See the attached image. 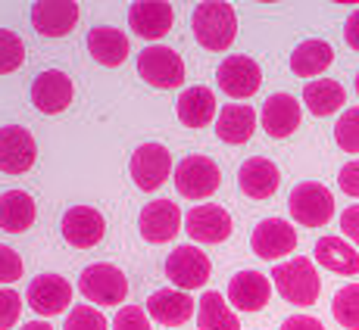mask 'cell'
I'll return each instance as SVG.
<instances>
[{
  "instance_id": "cell-10",
  "label": "cell",
  "mask_w": 359,
  "mask_h": 330,
  "mask_svg": "<svg viewBox=\"0 0 359 330\" xmlns=\"http://www.w3.org/2000/svg\"><path fill=\"white\" fill-rule=\"evenodd\" d=\"M38 162V143L29 128L4 125L0 128V171L4 175H25Z\"/></svg>"
},
{
  "instance_id": "cell-9",
  "label": "cell",
  "mask_w": 359,
  "mask_h": 330,
  "mask_svg": "<svg viewBox=\"0 0 359 330\" xmlns=\"http://www.w3.org/2000/svg\"><path fill=\"white\" fill-rule=\"evenodd\" d=\"M75 97V85L63 69H44L34 75L32 81V103L38 113L44 115H57L69 109V103Z\"/></svg>"
},
{
  "instance_id": "cell-26",
  "label": "cell",
  "mask_w": 359,
  "mask_h": 330,
  "mask_svg": "<svg viewBox=\"0 0 359 330\" xmlns=\"http://www.w3.org/2000/svg\"><path fill=\"white\" fill-rule=\"evenodd\" d=\"M34 199L25 190H6L0 194V231L6 234H22L34 224Z\"/></svg>"
},
{
  "instance_id": "cell-14",
  "label": "cell",
  "mask_w": 359,
  "mask_h": 330,
  "mask_svg": "<svg viewBox=\"0 0 359 330\" xmlns=\"http://www.w3.org/2000/svg\"><path fill=\"white\" fill-rule=\"evenodd\" d=\"M184 231L194 243H225L231 237V215L216 203L194 206L184 215Z\"/></svg>"
},
{
  "instance_id": "cell-32",
  "label": "cell",
  "mask_w": 359,
  "mask_h": 330,
  "mask_svg": "<svg viewBox=\"0 0 359 330\" xmlns=\"http://www.w3.org/2000/svg\"><path fill=\"white\" fill-rule=\"evenodd\" d=\"M25 63V44L16 31L0 29V75H10Z\"/></svg>"
},
{
  "instance_id": "cell-33",
  "label": "cell",
  "mask_w": 359,
  "mask_h": 330,
  "mask_svg": "<svg viewBox=\"0 0 359 330\" xmlns=\"http://www.w3.org/2000/svg\"><path fill=\"white\" fill-rule=\"evenodd\" d=\"M334 141L344 153H359V106L344 109V115L334 122Z\"/></svg>"
},
{
  "instance_id": "cell-21",
  "label": "cell",
  "mask_w": 359,
  "mask_h": 330,
  "mask_svg": "<svg viewBox=\"0 0 359 330\" xmlns=\"http://www.w3.org/2000/svg\"><path fill=\"white\" fill-rule=\"evenodd\" d=\"M272 299V284L259 271H238L229 280V302L238 312H262Z\"/></svg>"
},
{
  "instance_id": "cell-1",
  "label": "cell",
  "mask_w": 359,
  "mask_h": 330,
  "mask_svg": "<svg viewBox=\"0 0 359 330\" xmlns=\"http://www.w3.org/2000/svg\"><path fill=\"white\" fill-rule=\"evenodd\" d=\"M191 29H194V38L203 50L222 53V50H229L234 44V38H238V13H234L231 3L206 0V3L194 6Z\"/></svg>"
},
{
  "instance_id": "cell-20",
  "label": "cell",
  "mask_w": 359,
  "mask_h": 330,
  "mask_svg": "<svg viewBox=\"0 0 359 330\" xmlns=\"http://www.w3.org/2000/svg\"><path fill=\"white\" fill-rule=\"evenodd\" d=\"M278 184H281L278 165H275L272 159H266V156H253V159H247L238 168V187H241V194L250 196V199L275 196Z\"/></svg>"
},
{
  "instance_id": "cell-5",
  "label": "cell",
  "mask_w": 359,
  "mask_h": 330,
  "mask_svg": "<svg viewBox=\"0 0 359 330\" xmlns=\"http://www.w3.org/2000/svg\"><path fill=\"white\" fill-rule=\"evenodd\" d=\"M79 290L85 293L88 302L97 306H119L128 296V278L109 262L88 265L79 278Z\"/></svg>"
},
{
  "instance_id": "cell-6",
  "label": "cell",
  "mask_w": 359,
  "mask_h": 330,
  "mask_svg": "<svg viewBox=\"0 0 359 330\" xmlns=\"http://www.w3.org/2000/svg\"><path fill=\"white\" fill-rule=\"evenodd\" d=\"M210 259L206 252L194 243H184V246H175L165 259V278L175 284V290H200V287L210 280Z\"/></svg>"
},
{
  "instance_id": "cell-13",
  "label": "cell",
  "mask_w": 359,
  "mask_h": 330,
  "mask_svg": "<svg viewBox=\"0 0 359 330\" xmlns=\"http://www.w3.org/2000/svg\"><path fill=\"white\" fill-rule=\"evenodd\" d=\"M25 302L32 306L34 315H44V318L63 315L69 302H72V284L66 278H60V274H38L29 284Z\"/></svg>"
},
{
  "instance_id": "cell-27",
  "label": "cell",
  "mask_w": 359,
  "mask_h": 330,
  "mask_svg": "<svg viewBox=\"0 0 359 330\" xmlns=\"http://www.w3.org/2000/svg\"><path fill=\"white\" fill-rule=\"evenodd\" d=\"M331 63H334V50H331L328 41H319V38L300 41L291 53V69L300 78H316V75H322Z\"/></svg>"
},
{
  "instance_id": "cell-24",
  "label": "cell",
  "mask_w": 359,
  "mask_h": 330,
  "mask_svg": "<svg viewBox=\"0 0 359 330\" xmlns=\"http://www.w3.org/2000/svg\"><path fill=\"white\" fill-rule=\"evenodd\" d=\"M178 122L188 128H206L212 119H216V94L210 91L206 85H194L184 87L182 97L175 103Z\"/></svg>"
},
{
  "instance_id": "cell-31",
  "label": "cell",
  "mask_w": 359,
  "mask_h": 330,
  "mask_svg": "<svg viewBox=\"0 0 359 330\" xmlns=\"http://www.w3.org/2000/svg\"><path fill=\"white\" fill-rule=\"evenodd\" d=\"M331 315L341 327L359 330V284H347L331 299Z\"/></svg>"
},
{
  "instance_id": "cell-30",
  "label": "cell",
  "mask_w": 359,
  "mask_h": 330,
  "mask_svg": "<svg viewBox=\"0 0 359 330\" xmlns=\"http://www.w3.org/2000/svg\"><path fill=\"white\" fill-rule=\"evenodd\" d=\"M197 327L200 330H241V321L229 308L225 296H219L216 290H210L197 302Z\"/></svg>"
},
{
  "instance_id": "cell-40",
  "label": "cell",
  "mask_w": 359,
  "mask_h": 330,
  "mask_svg": "<svg viewBox=\"0 0 359 330\" xmlns=\"http://www.w3.org/2000/svg\"><path fill=\"white\" fill-rule=\"evenodd\" d=\"M281 330H325L322 327L319 318H313V315H294V318H287Z\"/></svg>"
},
{
  "instance_id": "cell-17",
  "label": "cell",
  "mask_w": 359,
  "mask_h": 330,
  "mask_svg": "<svg viewBox=\"0 0 359 330\" xmlns=\"http://www.w3.org/2000/svg\"><path fill=\"white\" fill-rule=\"evenodd\" d=\"M107 234V222L94 206H72L63 215V237L75 250H91Z\"/></svg>"
},
{
  "instance_id": "cell-18",
  "label": "cell",
  "mask_w": 359,
  "mask_h": 330,
  "mask_svg": "<svg viewBox=\"0 0 359 330\" xmlns=\"http://www.w3.org/2000/svg\"><path fill=\"white\" fill-rule=\"evenodd\" d=\"M262 131L275 141H285L291 137L297 128H300V119H303V109H300V100L291 97V94H272L266 103H262Z\"/></svg>"
},
{
  "instance_id": "cell-3",
  "label": "cell",
  "mask_w": 359,
  "mask_h": 330,
  "mask_svg": "<svg viewBox=\"0 0 359 330\" xmlns=\"http://www.w3.org/2000/svg\"><path fill=\"white\" fill-rule=\"evenodd\" d=\"M287 209L291 218L303 228H325L334 215V196L325 184L319 181H303L297 184L287 196Z\"/></svg>"
},
{
  "instance_id": "cell-35",
  "label": "cell",
  "mask_w": 359,
  "mask_h": 330,
  "mask_svg": "<svg viewBox=\"0 0 359 330\" xmlns=\"http://www.w3.org/2000/svg\"><path fill=\"white\" fill-rule=\"evenodd\" d=\"M19 315H22V299H19V293L0 287V330L16 327Z\"/></svg>"
},
{
  "instance_id": "cell-15",
  "label": "cell",
  "mask_w": 359,
  "mask_h": 330,
  "mask_svg": "<svg viewBox=\"0 0 359 330\" xmlns=\"http://www.w3.org/2000/svg\"><path fill=\"white\" fill-rule=\"evenodd\" d=\"M182 209L169 199H154L141 209V218H137V228H141V237L147 243H169L175 240V234L182 231Z\"/></svg>"
},
{
  "instance_id": "cell-25",
  "label": "cell",
  "mask_w": 359,
  "mask_h": 330,
  "mask_svg": "<svg viewBox=\"0 0 359 330\" xmlns=\"http://www.w3.org/2000/svg\"><path fill=\"white\" fill-rule=\"evenodd\" d=\"M253 131H257V113H253V106H247V103H229L216 119L219 141L234 143V147L250 141Z\"/></svg>"
},
{
  "instance_id": "cell-8",
  "label": "cell",
  "mask_w": 359,
  "mask_h": 330,
  "mask_svg": "<svg viewBox=\"0 0 359 330\" xmlns=\"http://www.w3.org/2000/svg\"><path fill=\"white\" fill-rule=\"evenodd\" d=\"M131 181H135L137 190H156L169 181L172 175V153L163 147V143H141V147L131 153L128 162Z\"/></svg>"
},
{
  "instance_id": "cell-43",
  "label": "cell",
  "mask_w": 359,
  "mask_h": 330,
  "mask_svg": "<svg viewBox=\"0 0 359 330\" xmlns=\"http://www.w3.org/2000/svg\"><path fill=\"white\" fill-rule=\"evenodd\" d=\"M356 94H359V72H356Z\"/></svg>"
},
{
  "instance_id": "cell-39",
  "label": "cell",
  "mask_w": 359,
  "mask_h": 330,
  "mask_svg": "<svg viewBox=\"0 0 359 330\" xmlns=\"http://www.w3.org/2000/svg\"><path fill=\"white\" fill-rule=\"evenodd\" d=\"M341 231H344V237H350L359 246V206H350V209H344Z\"/></svg>"
},
{
  "instance_id": "cell-12",
  "label": "cell",
  "mask_w": 359,
  "mask_h": 330,
  "mask_svg": "<svg viewBox=\"0 0 359 330\" xmlns=\"http://www.w3.org/2000/svg\"><path fill=\"white\" fill-rule=\"evenodd\" d=\"M250 246L259 259L275 262V259H285L297 250V231L285 218H262L257 228H253Z\"/></svg>"
},
{
  "instance_id": "cell-23",
  "label": "cell",
  "mask_w": 359,
  "mask_h": 330,
  "mask_svg": "<svg viewBox=\"0 0 359 330\" xmlns=\"http://www.w3.org/2000/svg\"><path fill=\"white\" fill-rule=\"evenodd\" d=\"M88 53L97 59L100 66L116 69L128 59V34L113 29V25H97L88 31Z\"/></svg>"
},
{
  "instance_id": "cell-37",
  "label": "cell",
  "mask_w": 359,
  "mask_h": 330,
  "mask_svg": "<svg viewBox=\"0 0 359 330\" xmlns=\"http://www.w3.org/2000/svg\"><path fill=\"white\" fill-rule=\"evenodd\" d=\"M22 256L16 250L0 243V284H13V280L22 278Z\"/></svg>"
},
{
  "instance_id": "cell-29",
  "label": "cell",
  "mask_w": 359,
  "mask_h": 330,
  "mask_svg": "<svg viewBox=\"0 0 359 330\" xmlns=\"http://www.w3.org/2000/svg\"><path fill=\"white\" fill-rule=\"evenodd\" d=\"M303 103L313 115H331L347 103V91H344L341 81L334 78H319V81H309L303 87Z\"/></svg>"
},
{
  "instance_id": "cell-38",
  "label": "cell",
  "mask_w": 359,
  "mask_h": 330,
  "mask_svg": "<svg viewBox=\"0 0 359 330\" xmlns=\"http://www.w3.org/2000/svg\"><path fill=\"white\" fill-rule=\"evenodd\" d=\"M337 184H341V190H344L347 196H356V199H359V159L344 165L341 175H337Z\"/></svg>"
},
{
  "instance_id": "cell-11",
  "label": "cell",
  "mask_w": 359,
  "mask_h": 330,
  "mask_svg": "<svg viewBox=\"0 0 359 330\" xmlns=\"http://www.w3.org/2000/svg\"><path fill=\"white\" fill-rule=\"evenodd\" d=\"M216 78H219V87H222L229 97L247 100V97H253V94L259 91V85H262V69H259L257 59L234 53V57H225L222 63H219Z\"/></svg>"
},
{
  "instance_id": "cell-7",
  "label": "cell",
  "mask_w": 359,
  "mask_h": 330,
  "mask_svg": "<svg viewBox=\"0 0 359 330\" xmlns=\"http://www.w3.org/2000/svg\"><path fill=\"white\" fill-rule=\"evenodd\" d=\"M222 184V171L210 156H184L175 165V187L182 196L188 199H206L212 196Z\"/></svg>"
},
{
  "instance_id": "cell-34",
  "label": "cell",
  "mask_w": 359,
  "mask_h": 330,
  "mask_svg": "<svg viewBox=\"0 0 359 330\" xmlns=\"http://www.w3.org/2000/svg\"><path fill=\"white\" fill-rule=\"evenodd\" d=\"M63 330H107V318L94 306H75Z\"/></svg>"
},
{
  "instance_id": "cell-16",
  "label": "cell",
  "mask_w": 359,
  "mask_h": 330,
  "mask_svg": "<svg viewBox=\"0 0 359 330\" xmlns=\"http://www.w3.org/2000/svg\"><path fill=\"white\" fill-rule=\"evenodd\" d=\"M175 22V10L165 0H137L128 10V29L144 41H160Z\"/></svg>"
},
{
  "instance_id": "cell-41",
  "label": "cell",
  "mask_w": 359,
  "mask_h": 330,
  "mask_svg": "<svg viewBox=\"0 0 359 330\" xmlns=\"http://www.w3.org/2000/svg\"><path fill=\"white\" fill-rule=\"evenodd\" d=\"M344 41L350 44V50H356V53H359V10L350 13L347 25H344Z\"/></svg>"
},
{
  "instance_id": "cell-4",
  "label": "cell",
  "mask_w": 359,
  "mask_h": 330,
  "mask_svg": "<svg viewBox=\"0 0 359 330\" xmlns=\"http://www.w3.org/2000/svg\"><path fill=\"white\" fill-rule=\"evenodd\" d=\"M137 75L150 87L172 91V87H182V81H184V59L172 47H163V44L144 47L137 53Z\"/></svg>"
},
{
  "instance_id": "cell-22",
  "label": "cell",
  "mask_w": 359,
  "mask_h": 330,
  "mask_svg": "<svg viewBox=\"0 0 359 330\" xmlns=\"http://www.w3.org/2000/svg\"><path fill=\"white\" fill-rule=\"evenodd\" d=\"M147 315L165 327H182L194 318V299L184 290H156L147 299Z\"/></svg>"
},
{
  "instance_id": "cell-42",
  "label": "cell",
  "mask_w": 359,
  "mask_h": 330,
  "mask_svg": "<svg viewBox=\"0 0 359 330\" xmlns=\"http://www.w3.org/2000/svg\"><path fill=\"white\" fill-rule=\"evenodd\" d=\"M19 330H53L47 321H32V324H25V327H19Z\"/></svg>"
},
{
  "instance_id": "cell-36",
  "label": "cell",
  "mask_w": 359,
  "mask_h": 330,
  "mask_svg": "<svg viewBox=\"0 0 359 330\" xmlns=\"http://www.w3.org/2000/svg\"><path fill=\"white\" fill-rule=\"evenodd\" d=\"M113 330H154V327H150V318L144 315V308L122 306L119 315L113 318Z\"/></svg>"
},
{
  "instance_id": "cell-28",
  "label": "cell",
  "mask_w": 359,
  "mask_h": 330,
  "mask_svg": "<svg viewBox=\"0 0 359 330\" xmlns=\"http://www.w3.org/2000/svg\"><path fill=\"white\" fill-rule=\"evenodd\" d=\"M316 262L334 274H359V252L344 237H322L316 243Z\"/></svg>"
},
{
  "instance_id": "cell-2",
  "label": "cell",
  "mask_w": 359,
  "mask_h": 330,
  "mask_svg": "<svg viewBox=\"0 0 359 330\" xmlns=\"http://www.w3.org/2000/svg\"><path fill=\"white\" fill-rule=\"evenodd\" d=\"M272 280H275V290L291 302V306H316V302H319L322 280H319L316 265L309 262L306 256H294V259H287V262L275 265Z\"/></svg>"
},
{
  "instance_id": "cell-19",
  "label": "cell",
  "mask_w": 359,
  "mask_h": 330,
  "mask_svg": "<svg viewBox=\"0 0 359 330\" xmlns=\"http://www.w3.org/2000/svg\"><path fill=\"white\" fill-rule=\"evenodd\" d=\"M79 22V3L72 0H41L32 6V25L44 38H66Z\"/></svg>"
}]
</instances>
